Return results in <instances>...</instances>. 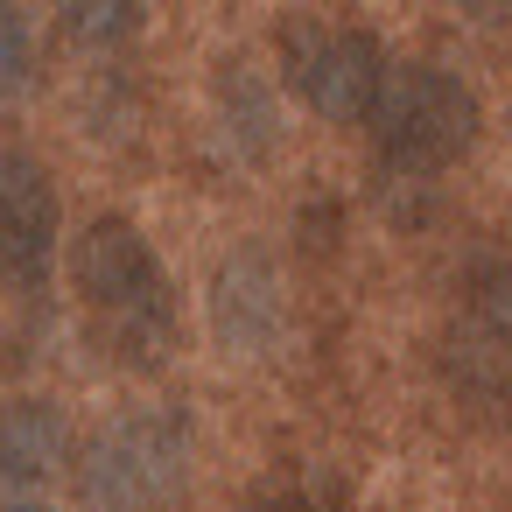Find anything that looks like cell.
<instances>
[{
  "label": "cell",
  "instance_id": "6da1fadb",
  "mask_svg": "<svg viewBox=\"0 0 512 512\" xmlns=\"http://www.w3.org/2000/svg\"><path fill=\"white\" fill-rule=\"evenodd\" d=\"M71 281H78L85 316H92V337L120 365H134V372L169 365V351H176V288H169L155 246L141 239V225L92 218L71 246Z\"/></svg>",
  "mask_w": 512,
  "mask_h": 512
},
{
  "label": "cell",
  "instance_id": "7a4b0ae2",
  "mask_svg": "<svg viewBox=\"0 0 512 512\" xmlns=\"http://www.w3.org/2000/svg\"><path fill=\"white\" fill-rule=\"evenodd\" d=\"M365 127H372L386 169L435 176L477 141V99L442 64H386V85H379V106Z\"/></svg>",
  "mask_w": 512,
  "mask_h": 512
},
{
  "label": "cell",
  "instance_id": "3957f363",
  "mask_svg": "<svg viewBox=\"0 0 512 512\" xmlns=\"http://www.w3.org/2000/svg\"><path fill=\"white\" fill-rule=\"evenodd\" d=\"M183 470H190L183 421L155 414V407H134L127 421L92 435V449L78 463V491H85L92 512H162L183 491Z\"/></svg>",
  "mask_w": 512,
  "mask_h": 512
},
{
  "label": "cell",
  "instance_id": "277c9868",
  "mask_svg": "<svg viewBox=\"0 0 512 512\" xmlns=\"http://www.w3.org/2000/svg\"><path fill=\"white\" fill-rule=\"evenodd\" d=\"M281 71H288L295 99L330 127L372 120L379 85H386L379 43L365 29H344V22H288L281 29Z\"/></svg>",
  "mask_w": 512,
  "mask_h": 512
},
{
  "label": "cell",
  "instance_id": "5b68a950",
  "mask_svg": "<svg viewBox=\"0 0 512 512\" xmlns=\"http://www.w3.org/2000/svg\"><path fill=\"white\" fill-rule=\"evenodd\" d=\"M442 365L470 407H512V253H491L463 274V309L449 323Z\"/></svg>",
  "mask_w": 512,
  "mask_h": 512
},
{
  "label": "cell",
  "instance_id": "8992f818",
  "mask_svg": "<svg viewBox=\"0 0 512 512\" xmlns=\"http://www.w3.org/2000/svg\"><path fill=\"white\" fill-rule=\"evenodd\" d=\"M57 267V183L36 155H0V281L36 295Z\"/></svg>",
  "mask_w": 512,
  "mask_h": 512
},
{
  "label": "cell",
  "instance_id": "52a82bcc",
  "mask_svg": "<svg viewBox=\"0 0 512 512\" xmlns=\"http://www.w3.org/2000/svg\"><path fill=\"white\" fill-rule=\"evenodd\" d=\"M71 470V421L57 400H15L0 414V484L8 491H50Z\"/></svg>",
  "mask_w": 512,
  "mask_h": 512
},
{
  "label": "cell",
  "instance_id": "ba28073f",
  "mask_svg": "<svg viewBox=\"0 0 512 512\" xmlns=\"http://www.w3.org/2000/svg\"><path fill=\"white\" fill-rule=\"evenodd\" d=\"M211 323L232 351H267L281 330V281L260 253H232L211 274Z\"/></svg>",
  "mask_w": 512,
  "mask_h": 512
},
{
  "label": "cell",
  "instance_id": "9c48e42d",
  "mask_svg": "<svg viewBox=\"0 0 512 512\" xmlns=\"http://www.w3.org/2000/svg\"><path fill=\"white\" fill-rule=\"evenodd\" d=\"M57 22L78 50H120L141 29V0H57Z\"/></svg>",
  "mask_w": 512,
  "mask_h": 512
},
{
  "label": "cell",
  "instance_id": "30bf717a",
  "mask_svg": "<svg viewBox=\"0 0 512 512\" xmlns=\"http://www.w3.org/2000/svg\"><path fill=\"white\" fill-rule=\"evenodd\" d=\"M36 78V29L22 0H0V99H15Z\"/></svg>",
  "mask_w": 512,
  "mask_h": 512
},
{
  "label": "cell",
  "instance_id": "8fae6325",
  "mask_svg": "<svg viewBox=\"0 0 512 512\" xmlns=\"http://www.w3.org/2000/svg\"><path fill=\"white\" fill-rule=\"evenodd\" d=\"M225 106H232L225 120L239 127V141H246V148L260 155V148L274 141V106H267V92H260V85H253L246 71H232V78H225Z\"/></svg>",
  "mask_w": 512,
  "mask_h": 512
},
{
  "label": "cell",
  "instance_id": "7c38bea8",
  "mask_svg": "<svg viewBox=\"0 0 512 512\" xmlns=\"http://www.w3.org/2000/svg\"><path fill=\"white\" fill-rule=\"evenodd\" d=\"M463 8H470L477 22H505V8H512V0H463Z\"/></svg>",
  "mask_w": 512,
  "mask_h": 512
},
{
  "label": "cell",
  "instance_id": "4fadbf2b",
  "mask_svg": "<svg viewBox=\"0 0 512 512\" xmlns=\"http://www.w3.org/2000/svg\"><path fill=\"white\" fill-rule=\"evenodd\" d=\"M246 512H302V505H295V498H281V491H267V498H253Z\"/></svg>",
  "mask_w": 512,
  "mask_h": 512
},
{
  "label": "cell",
  "instance_id": "5bb4252c",
  "mask_svg": "<svg viewBox=\"0 0 512 512\" xmlns=\"http://www.w3.org/2000/svg\"><path fill=\"white\" fill-rule=\"evenodd\" d=\"M8 512H50V505H36V498H22V505H8Z\"/></svg>",
  "mask_w": 512,
  "mask_h": 512
}]
</instances>
